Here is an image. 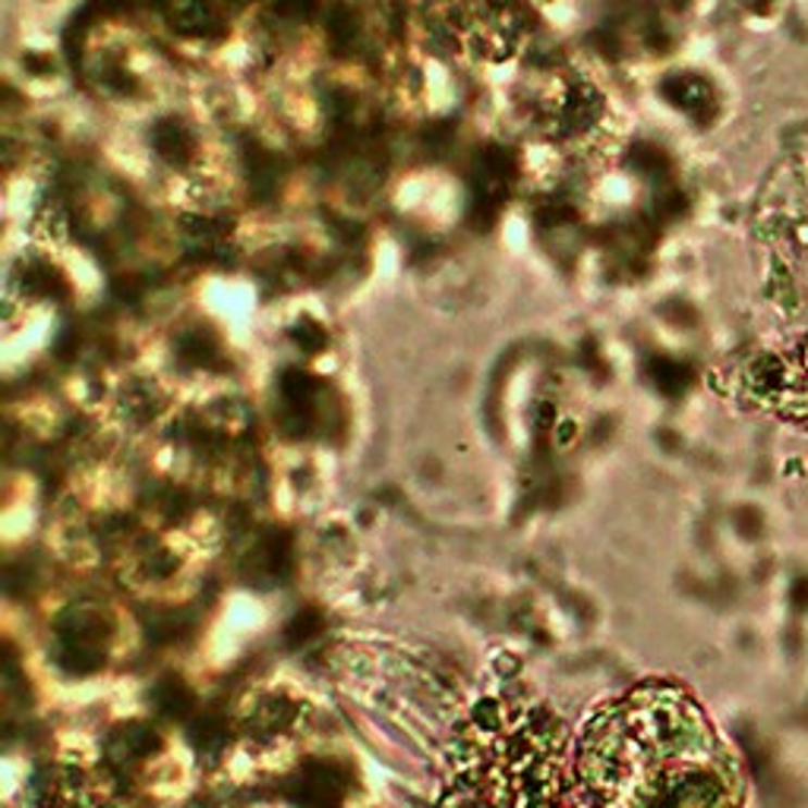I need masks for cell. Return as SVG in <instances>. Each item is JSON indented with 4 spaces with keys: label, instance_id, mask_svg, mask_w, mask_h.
<instances>
[{
    "label": "cell",
    "instance_id": "cell-1",
    "mask_svg": "<svg viewBox=\"0 0 808 808\" xmlns=\"http://www.w3.org/2000/svg\"><path fill=\"white\" fill-rule=\"evenodd\" d=\"M584 808H743L745 771L705 705L647 680L607 698L575 733Z\"/></svg>",
    "mask_w": 808,
    "mask_h": 808
},
{
    "label": "cell",
    "instance_id": "cell-4",
    "mask_svg": "<svg viewBox=\"0 0 808 808\" xmlns=\"http://www.w3.org/2000/svg\"><path fill=\"white\" fill-rule=\"evenodd\" d=\"M156 149H159V156L167 159V162L184 164L194 156L196 146L187 127H181V124H162L159 133H156Z\"/></svg>",
    "mask_w": 808,
    "mask_h": 808
},
{
    "label": "cell",
    "instance_id": "cell-2",
    "mask_svg": "<svg viewBox=\"0 0 808 808\" xmlns=\"http://www.w3.org/2000/svg\"><path fill=\"white\" fill-rule=\"evenodd\" d=\"M575 736L527 698H486L443 758L439 808H582Z\"/></svg>",
    "mask_w": 808,
    "mask_h": 808
},
{
    "label": "cell",
    "instance_id": "cell-3",
    "mask_svg": "<svg viewBox=\"0 0 808 808\" xmlns=\"http://www.w3.org/2000/svg\"><path fill=\"white\" fill-rule=\"evenodd\" d=\"M164 16L171 20L174 29L190 35H206L219 26L215 10L206 0H164Z\"/></svg>",
    "mask_w": 808,
    "mask_h": 808
}]
</instances>
